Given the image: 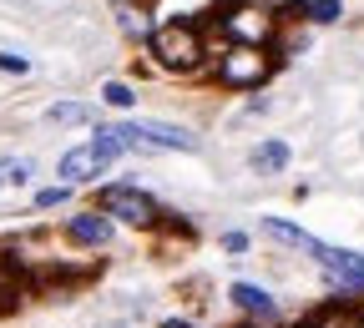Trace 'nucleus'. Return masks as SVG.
<instances>
[{
    "mask_svg": "<svg viewBox=\"0 0 364 328\" xmlns=\"http://www.w3.org/2000/svg\"><path fill=\"white\" fill-rule=\"evenodd\" d=\"M152 51H157V61H162V66H172V71H193V66L203 61V40H198V31H193V26L172 21V26L152 31Z\"/></svg>",
    "mask_w": 364,
    "mask_h": 328,
    "instance_id": "nucleus-1",
    "label": "nucleus"
},
{
    "mask_svg": "<svg viewBox=\"0 0 364 328\" xmlns=\"http://www.w3.org/2000/svg\"><path fill=\"white\" fill-rule=\"evenodd\" d=\"M97 207H102L107 217H122V222H136V227L157 222V202H152L147 192H136V187H127V182H117V187H102Z\"/></svg>",
    "mask_w": 364,
    "mask_h": 328,
    "instance_id": "nucleus-2",
    "label": "nucleus"
},
{
    "mask_svg": "<svg viewBox=\"0 0 364 328\" xmlns=\"http://www.w3.org/2000/svg\"><path fill=\"white\" fill-rule=\"evenodd\" d=\"M112 136L122 147L132 142H147V147H177V152H193V131H182V126H167V121H127V126H112Z\"/></svg>",
    "mask_w": 364,
    "mask_h": 328,
    "instance_id": "nucleus-3",
    "label": "nucleus"
},
{
    "mask_svg": "<svg viewBox=\"0 0 364 328\" xmlns=\"http://www.w3.org/2000/svg\"><path fill=\"white\" fill-rule=\"evenodd\" d=\"M218 76L228 86H258L268 76V56L258 51V45H233V51L218 61Z\"/></svg>",
    "mask_w": 364,
    "mask_h": 328,
    "instance_id": "nucleus-4",
    "label": "nucleus"
},
{
    "mask_svg": "<svg viewBox=\"0 0 364 328\" xmlns=\"http://www.w3.org/2000/svg\"><path fill=\"white\" fill-rule=\"evenodd\" d=\"M263 232H268V238H279V243H289V248H299V253H309V258H324V243L309 238L304 227L284 222V217H263Z\"/></svg>",
    "mask_w": 364,
    "mask_h": 328,
    "instance_id": "nucleus-5",
    "label": "nucleus"
},
{
    "mask_svg": "<svg viewBox=\"0 0 364 328\" xmlns=\"http://www.w3.org/2000/svg\"><path fill=\"white\" fill-rule=\"evenodd\" d=\"M228 31H233V35H243V45H253V40H263V35L273 31V16H268L263 6H243V11H233Z\"/></svg>",
    "mask_w": 364,
    "mask_h": 328,
    "instance_id": "nucleus-6",
    "label": "nucleus"
},
{
    "mask_svg": "<svg viewBox=\"0 0 364 328\" xmlns=\"http://www.w3.org/2000/svg\"><path fill=\"white\" fill-rule=\"evenodd\" d=\"M71 243H81V248H102V243H112V222L107 217H97V212H81V217H71Z\"/></svg>",
    "mask_w": 364,
    "mask_h": 328,
    "instance_id": "nucleus-7",
    "label": "nucleus"
},
{
    "mask_svg": "<svg viewBox=\"0 0 364 328\" xmlns=\"http://www.w3.org/2000/svg\"><path fill=\"white\" fill-rule=\"evenodd\" d=\"M97 172H102V162H97V152H91V147H71V152L61 157V187L86 182V177H97Z\"/></svg>",
    "mask_w": 364,
    "mask_h": 328,
    "instance_id": "nucleus-8",
    "label": "nucleus"
},
{
    "mask_svg": "<svg viewBox=\"0 0 364 328\" xmlns=\"http://www.w3.org/2000/svg\"><path fill=\"white\" fill-rule=\"evenodd\" d=\"M253 167H258V172H284V167H289V142H279V136L258 142V147H253Z\"/></svg>",
    "mask_w": 364,
    "mask_h": 328,
    "instance_id": "nucleus-9",
    "label": "nucleus"
},
{
    "mask_svg": "<svg viewBox=\"0 0 364 328\" xmlns=\"http://www.w3.org/2000/svg\"><path fill=\"white\" fill-rule=\"evenodd\" d=\"M233 298L238 308H248V313H258V318H268L273 313V293H263V288H253V283H233Z\"/></svg>",
    "mask_w": 364,
    "mask_h": 328,
    "instance_id": "nucleus-10",
    "label": "nucleus"
},
{
    "mask_svg": "<svg viewBox=\"0 0 364 328\" xmlns=\"http://www.w3.org/2000/svg\"><path fill=\"white\" fill-rule=\"evenodd\" d=\"M102 97H107V106H132L136 97H132V86H122V81H107L102 86Z\"/></svg>",
    "mask_w": 364,
    "mask_h": 328,
    "instance_id": "nucleus-11",
    "label": "nucleus"
},
{
    "mask_svg": "<svg viewBox=\"0 0 364 328\" xmlns=\"http://www.w3.org/2000/svg\"><path fill=\"white\" fill-rule=\"evenodd\" d=\"M304 16H314V21H339V0H314V6H304Z\"/></svg>",
    "mask_w": 364,
    "mask_h": 328,
    "instance_id": "nucleus-12",
    "label": "nucleus"
},
{
    "mask_svg": "<svg viewBox=\"0 0 364 328\" xmlns=\"http://www.w3.org/2000/svg\"><path fill=\"white\" fill-rule=\"evenodd\" d=\"M0 71H6V76H26V71H31V61H26V56H16V51H0Z\"/></svg>",
    "mask_w": 364,
    "mask_h": 328,
    "instance_id": "nucleus-13",
    "label": "nucleus"
},
{
    "mask_svg": "<svg viewBox=\"0 0 364 328\" xmlns=\"http://www.w3.org/2000/svg\"><path fill=\"white\" fill-rule=\"evenodd\" d=\"M66 192L71 187H46V192H36V207H56V202H66Z\"/></svg>",
    "mask_w": 364,
    "mask_h": 328,
    "instance_id": "nucleus-14",
    "label": "nucleus"
},
{
    "mask_svg": "<svg viewBox=\"0 0 364 328\" xmlns=\"http://www.w3.org/2000/svg\"><path fill=\"white\" fill-rule=\"evenodd\" d=\"M81 116H86V111L71 106V102H66V106H51V121H61V126H66V121H81Z\"/></svg>",
    "mask_w": 364,
    "mask_h": 328,
    "instance_id": "nucleus-15",
    "label": "nucleus"
},
{
    "mask_svg": "<svg viewBox=\"0 0 364 328\" xmlns=\"http://www.w3.org/2000/svg\"><path fill=\"white\" fill-rule=\"evenodd\" d=\"M223 248H228V253H243V248H248V238H243V232H228Z\"/></svg>",
    "mask_w": 364,
    "mask_h": 328,
    "instance_id": "nucleus-16",
    "label": "nucleus"
},
{
    "mask_svg": "<svg viewBox=\"0 0 364 328\" xmlns=\"http://www.w3.org/2000/svg\"><path fill=\"white\" fill-rule=\"evenodd\" d=\"M16 298H21L16 288H6V283H0V313H11V308H16Z\"/></svg>",
    "mask_w": 364,
    "mask_h": 328,
    "instance_id": "nucleus-17",
    "label": "nucleus"
},
{
    "mask_svg": "<svg viewBox=\"0 0 364 328\" xmlns=\"http://www.w3.org/2000/svg\"><path fill=\"white\" fill-rule=\"evenodd\" d=\"M162 328H188V323H162Z\"/></svg>",
    "mask_w": 364,
    "mask_h": 328,
    "instance_id": "nucleus-18",
    "label": "nucleus"
}]
</instances>
